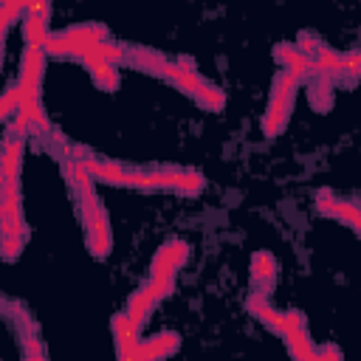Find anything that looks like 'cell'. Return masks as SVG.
Instances as JSON below:
<instances>
[{
    "label": "cell",
    "instance_id": "16",
    "mask_svg": "<svg viewBox=\"0 0 361 361\" xmlns=\"http://www.w3.org/2000/svg\"><path fill=\"white\" fill-rule=\"evenodd\" d=\"M293 45H296V48H299V54H302V56H307L310 62H313V59L319 56V51L324 48V45H322V39H319V37H313L310 31H302V34L296 37V42H293Z\"/></svg>",
    "mask_w": 361,
    "mask_h": 361
},
{
    "label": "cell",
    "instance_id": "15",
    "mask_svg": "<svg viewBox=\"0 0 361 361\" xmlns=\"http://www.w3.org/2000/svg\"><path fill=\"white\" fill-rule=\"evenodd\" d=\"M87 71H90L93 82H96L102 90H116V87H118V71H116V65H107V62H102V65H93V68H87Z\"/></svg>",
    "mask_w": 361,
    "mask_h": 361
},
{
    "label": "cell",
    "instance_id": "20",
    "mask_svg": "<svg viewBox=\"0 0 361 361\" xmlns=\"http://www.w3.org/2000/svg\"><path fill=\"white\" fill-rule=\"evenodd\" d=\"M313 361H341V353L336 344H324V347H316V358Z\"/></svg>",
    "mask_w": 361,
    "mask_h": 361
},
{
    "label": "cell",
    "instance_id": "12",
    "mask_svg": "<svg viewBox=\"0 0 361 361\" xmlns=\"http://www.w3.org/2000/svg\"><path fill=\"white\" fill-rule=\"evenodd\" d=\"M203 110H220L223 104H226V93L217 87V85H212V82H206L203 76H200V82L195 85V90L189 93Z\"/></svg>",
    "mask_w": 361,
    "mask_h": 361
},
{
    "label": "cell",
    "instance_id": "8",
    "mask_svg": "<svg viewBox=\"0 0 361 361\" xmlns=\"http://www.w3.org/2000/svg\"><path fill=\"white\" fill-rule=\"evenodd\" d=\"M180 338L175 333H155L149 338H141V358L144 361H164L166 355H172L178 350Z\"/></svg>",
    "mask_w": 361,
    "mask_h": 361
},
{
    "label": "cell",
    "instance_id": "14",
    "mask_svg": "<svg viewBox=\"0 0 361 361\" xmlns=\"http://www.w3.org/2000/svg\"><path fill=\"white\" fill-rule=\"evenodd\" d=\"M85 245H87V251L93 254V257H107V251H110V245H113V234H110V228H90V231H85Z\"/></svg>",
    "mask_w": 361,
    "mask_h": 361
},
{
    "label": "cell",
    "instance_id": "9",
    "mask_svg": "<svg viewBox=\"0 0 361 361\" xmlns=\"http://www.w3.org/2000/svg\"><path fill=\"white\" fill-rule=\"evenodd\" d=\"M276 279V259L268 251H257L251 259V282L257 285L259 293H268V288Z\"/></svg>",
    "mask_w": 361,
    "mask_h": 361
},
{
    "label": "cell",
    "instance_id": "1",
    "mask_svg": "<svg viewBox=\"0 0 361 361\" xmlns=\"http://www.w3.org/2000/svg\"><path fill=\"white\" fill-rule=\"evenodd\" d=\"M189 259V245L183 240H166L158 254L152 257L149 265V279H161V276H175V271H180V265Z\"/></svg>",
    "mask_w": 361,
    "mask_h": 361
},
{
    "label": "cell",
    "instance_id": "17",
    "mask_svg": "<svg viewBox=\"0 0 361 361\" xmlns=\"http://www.w3.org/2000/svg\"><path fill=\"white\" fill-rule=\"evenodd\" d=\"M203 186H206V180H203V175L197 169H183L180 172V186H178L180 195H197Z\"/></svg>",
    "mask_w": 361,
    "mask_h": 361
},
{
    "label": "cell",
    "instance_id": "2",
    "mask_svg": "<svg viewBox=\"0 0 361 361\" xmlns=\"http://www.w3.org/2000/svg\"><path fill=\"white\" fill-rule=\"evenodd\" d=\"M48 14H51L48 3H25V17H23L25 48H45V42L51 39V34H48Z\"/></svg>",
    "mask_w": 361,
    "mask_h": 361
},
{
    "label": "cell",
    "instance_id": "6",
    "mask_svg": "<svg viewBox=\"0 0 361 361\" xmlns=\"http://www.w3.org/2000/svg\"><path fill=\"white\" fill-rule=\"evenodd\" d=\"M245 307H248V313H251V316H257L268 330H274L276 336H282V313L268 302V296H265V293H259V290L248 293Z\"/></svg>",
    "mask_w": 361,
    "mask_h": 361
},
{
    "label": "cell",
    "instance_id": "4",
    "mask_svg": "<svg viewBox=\"0 0 361 361\" xmlns=\"http://www.w3.org/2000/svg\"><path fill=\"white\" fill-rule=\"evenodd\" d=\"M161 296H158V290L152 288V282L147 279L133 296H130V302H127V319L141 330V324L149 319V313H152V307H155V302H158Z\"/></svg>",
    "mask_w": 361,
    "mask_h": 361
},
{
    "label": "cell",
    "instance_id": "10",
    "mask_svg": "<svg viewBox=\"0 0 361 361\" xmlns=\"http://www.w3.org/2000/svg\"><path fill=\"white\" fill-rule=\"evenodd\" d=\"M127 59H130L135 68H141V71H147V73H155V76H166V71H169V59H166L164 54L152 51V48H133V51L127 54Z\"/></svg>",
    "mask_w": 361,
    "mask_h": 361
},
{
    "label": "cell",
    "instance_id": "11",
    "mask_svg": "<svg viewBox=\"0 0 361 361\" xmlns=\"http://www.w3.org/2000/svg\"><path fill=\"white\" fill-rule=\"evenodd\" d=\"M45 51L42 48H25L23 62H20V82L25 85H42V71H45Z\"/></svg>",
    "mask_w": 361,
    "mask_h": 361
},
{
    "label": "cell",
    "instance_id": "19",
    "mask_svg": "<svg viewBox=\"0 0 361 361\" xmlns=\"http://www.w3.org/2000/svg\"><path fill=\"white\" fill-rule=\"evenodd\" d=\"M25 240L28 237H3V259H8V262L17 259L23 245H25Z\"/></svg>",
    "mask_w": 361,
    "mask_h": 361
},
{
    "label": "cell",
    "instance_id": "13",
    "mask_svg": "<svg viewBox=\"0 0 361 361\" xmlns=\"http://www.w3.org/2000/svg\"><path fill=\"white\" fill-rule=\"evenodd\" d=\"M307 99H310V107L316 113L330 110V104H333V79L313 76L310 79V87H307Z\"/></svg>",
    "mask_w": 361,
    "mask_h": 361
},
{
    "label": "cell",
    "instance_id": "5",
    "mask_svg": "<svg viewBox=\"0 0 361 361\" xmlns=\"http://www.w3.org/2000/svg\"><path fill=\"white\" fill-rule=\"evenodd\" d=\"M23 141L17 135L3 138V158H0V178L3 180H20V169H23Z\"/></svg>",
    "mask_w": 361,
    "mask_h": 361
},
{
    "label": "cell",
    "instance_id": "21",
    "mask_svg": "<svg viewBox=\"0 0 361 361\" xmlns=\"http://www.w3.org/2000/svg\"><path fill=\"white\" fill-rule=\"evenodd\" d=\"M23 361H48V358H45V353H31V355H25Z\"/></svg>",
    "mask_w": 361,
    "mask_h": 361
},
{
    "label": "cell",
    "instance_id": "7",
    "mask_svg": "<svg viewBox=\"0 0 361 361\" xmlns=\"http://www.w3.org/2000/svg\"><path fill=\"white\" fill-rule=\"evenodd\" d=\"M274 56H276V62L282 65V71H288V73H293V76H299V79H305V76L313 73V62H310L307 56H302L299 48L290 45V42H279V45L274 48Z\"/></svg>",
    "mask_w": 361,
    "mask_h": 361
},
{
    "label": "cell",
    "instance_id": "18",
    "mask_svg": "<svg viewBox=\"0 0 361 361\" xmlns=\"http://www.w3.org/2000/svg\"><path fill=\"white\" fill-rule=\"evenodd\" d=\"M341 71H344V76H350V79H361V51L341 54Z\"/></svg>",
    "mask_w": 361,
    "mask_h": 361
},
{
    "label": "cell",
    "instance_id": "3",
    "mask_svg": "<svg viewBox=\"0 0 361 361\" xmlns=\"http://www.w3.org/2000/svg\"><path fill=\"white\" fill-rule=\"evenodd\" d=\"M293 102H296V96H282V99L268 96V110L262 116V135L265 138H274L285 130V124L290 118V110H293Z\"/></svg>",
    "mask_w": 361,
    "mask_h": 361
}]
</instances>
